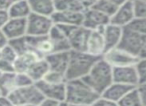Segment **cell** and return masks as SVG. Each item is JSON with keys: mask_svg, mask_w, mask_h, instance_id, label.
I'll return each mask as SVG.
<instances>
[{"mask_svg": "<svg viewBox=\"0 0 146 106\" xmlns=\"http://www.w3.org/2000/svg\"><path fill=\"white\" fill-rule=\"evenodd\" d=\"M99 96L82 78L66 81L65 101L70 105L91 106Z\"/></svg>", "mask_w": 146, "mask_h": 106, "instance_id": "obj_1", "label": "cell"}, {"mask_svg": "<svg viewBox=\"0 0 146 106\" xmlns=\"http://www.w3.org/2000/svg\"><path fill=\"white\" fill-rule=\"evenodd\" d=\"M82 79L99 95L113 82V68L100 58L94 63L88 74Z\"/></svg>", "mask_w": 146, "mask_h": 106, "instance_id": "obj_2", "label": "cell"}, {"mask_svg": "<svg viewBox=\"0 0 146 106\" xmlns=\"http://www.w3.org/2000/svg\"><path fill=\"white\" fill-rule=\"evenodd\" d=\"M100 58L101 57H96L87 52L70 50L68 66L65 73L66 81L85 77L94 63Z\"/></svg>", "mask_w": 146, "mask_h": 106, "instance_id": "obj_3", "label": "cell"}, {"mask_svg": "<svg viewBox=\"0 0 146 106\" xmlns=\"http://www.w3.org/2000/svg\"><path fill=\"white\" fill-rule=\"evenodd\" d=\"M8 98L15 106L24 105V104L39 105V103L44 99L42 93L35 83L29 86H25V87L16 88L14 91L9 94Z\"/></svg>", "mask_w": 146, "mask_h": 106, "instance_id": "obj_4", "label": "cell"}, {"mask_svg": "<svg viewBox=\"0 0 146 106\" xmlns=\"http://www.w3.org/2000/svg\"><path fill=\"white\" fill-rule=\"evenodd\" d=\"M104 60L109 64L111 67H121V66H129L136 65L139 58L132 53L120 48V47H114V48L108 49L105 51L104 55L102 56Z\"/></svg>", "mask_w": 146, "mask_h": 106, "instance_id": "obj_5", "label": "cell"}, {"mask_svg": "<svg viewBox=\"0 0 146 106\" xmlns=\"http://www.w3.org/2000/svg\"><path fill=\"white\" fill-rule=\"evenodd\" d=\"M27 35L29 36H47L54 25L51 17L31 13L26 19Z\"/></svg>", "mask_w": 146, "mask_h": 106, "instance_id": "obj_6", "label": "cell"}, {"mask_svg": "<svg viewBox=\"0 0 146 106\" xmlns=\"http://www.w3.org/2000/svg\"><path fill=\"white\" fill-rule=\"evenodd\" d=\"M143 39L144 35L139 34L136 31L130 29L129 27H125L123 28V35H122L121 41L118 47L132 53L138 57L142 43H143Z\"/></svg>", "mask_w": 146, "mask_h": 106, "instance_id": "obj_7", "label": "cell"}, {"mask_svg": "<svg viewBox=\"0 0 146 106\" xmlns=\"http://www.w3.org/2000/svg\"><path fill=\"white\" fill-rule=\"evenodd\" d=\"M36 86L43 97L47 99H52L55 101H65L66 97V82L64 83H49L44 80L36 82Z\"/></svg>", "mask_w": 146, "mask_h": 106, "instance_id": "obj_8", "label": "cell"}, {"mask_svg": "<svg viewBox=\"0 0 146 106\" xmlns=\"http://www.w3.org/2000/svg\"><path fill=\"white\" fill-rule=\"evenodd\" d=\"M112 68H113V82L131 87H137L139 85V77L135 65Z\"/></svg>", "mask_w": 146, "mask_h": 106, "instance_id": "obj_9", "label": "cell"}, {"mask_svg": "<svg viewBox=\"0 0 146 106\" xmlns=\"http://www.w3.org/2000/svg\"><path fill=\"white\" fill-rule=\"evenodd\" d=\"M134 19H135L134 5L130 0H128L125 3L117 7L113 16L110 18V23L125 28L131 24Z\"/></svg>", "mask_w": 146, "mask_h": 106, "instance_id": "obj_10", "label": "cell"}, {"mask_svg": "<svg viewBox=\"0 0 146 106\" xmlns=\"http://www.w3.org/2000/svg\"><path fill=\"white\" fill-rule=\"evenodd\" d=\"M26 40L28 43L29 50H32L41 58L55 52V46L52 40L47 36H29L26 35Z\"/></svg>", "mask_w": 146, "mask_h": 106, "instance_id": "obj_11", "label": "cell"}, {"mask_svg": "<svg viewBox=\"0 0 146 106\" xmlns=\"http://www.w3.org/2000/svg\"><path fill=\"white\" fill-rule=\"evenodd\" d=\"M108 23H110L109 17L94 8L85 9L83 11L82 26L88 30H102Z\"/></svg>", "mask_w": 146, "mask_h": 106, "instance_id": "obj_12", "label": "cell"}, {"mask_svg": "<svg viewBox=\"0 0 146 106\" xmlns=\"http://www.w3.org/2000/svg\"><path fill=\"white\" fill-rule=\"evenodd\" d=\"M106 51L102 30H90L86 42L85 52L96 57H102Z\"/></svg>", "mask_w": 146, "mask_h": 106, "instance_id": "obj_13", "label": "cell"}, {"mask_svg": "<svg viewBox=\"0 0 146 106\" xmlns=\"http://www.w3.org/2000/svg\"><path fill=\"white\" fill-rule=\"evenodd\" d=\"M69 55H70V50L57 51V52H53L49 55L45 56L44 59L48 63L49 70L62 73L65 75L67 66H68Z\"/></svg>", "mask_w": 146, "mask_h": 106, "instance_id": "obj_14", "label": "cell"}, {"mask_svg": "<svg viewBox=\"0 0 146 106\" xmlns=\"http://www.w3.org/2000/svg\"><path fill=\"white\" fill-rule=\"evenodd\" d=\"M5 36L7 39L20 38V37L26 36L27 35V21L26 19H19V18H10L8 22L5 24L2 28Z\"/></svg>", "mask_w": 146, "mask_h": 106, "instance_id": "obj_15", "label": "cell"}, {"mask_svg": "<svg viewBox=\"0 0 146 106\" xmlns=\"http://www.w3.org/2000/svg\"><path fill=\"white\" fill-rule=\"evenodd\" d=\"M102 33H103L106 51H107L108 49L114 48L119 45L122 35H123V28L115 24H112V23H108L102 29Z\"/></svg>", "mask_w": 146, "mask_h": 106, "instance_id": "obj_16", "label": "cell"}, {"mask_svg": "<svg viewBox=\"0 0 146 106\" xmlns=\"http://www.w3.org/2000/svg\"><path fill=\"white\" fill-rule=\"evenodd\" d=\"M54 24L80 26L83 21V11L78 12H58L55 11L51 16Z\"/></svg>", "mask_w": 146, "mask_h": 106, "instance_id": "obj_17", "label": "cell"}, {"mask_svg": "<svg viewBox=\"0 0 146 106\" xmlns=\"http://www.w3.org/2000/svg\"><path fill=\"white\" fill-rule=\"evenodd\" d=\"M31 13L51 17L55 12L54 0H27Z\"/></svg>", "mask_w": 146, "mask_h": 106, "instance_id": "obj_18", "label": "cell"}, {"mask_svg": "<svg viewBox=\"0 0 146 106\" xmlns=\"http://www.w3.org/2000/svg\"><path fill=\"white\" fill-rule=\"evenodd\" d=\"M40 58L41 57H39L32 50H28L22 54H19L14 61L15 72H27L30 66Z\"/></svg>", "mask_w": 146, "mask_h": 106, "instance_id": "obj_19", "label": "cell"}, {"mask_svg": "<svg viewBox=\"0 0 146 106\" xmlns=\"http://www.w3.org/2000/svg\"><path fill=\"white\" fill-rule=\"evenodd\" d=\"M133 87L131 86L124 85L121 83H117V82H112L107 88L103 91L101 96L107 98L109 100H112L114 102H119V100L129 91Z\"/></svg>", "mask_w": 146, "mask_h": 106, "instance_id": "obj_20", "label": "cell"}, {"mask_svg": "<svg viewBox=\"0 0 146 106\" xmlns=\"http://www.w3.org/2000/svg\"><path fill=\"white\" fill-rule=\"evenodd\" d=\"M48 37L52 40L53 44L55 46V52L57 51H68L70 50V46H69L68 40H67L66 36L64 33L61 31L57 25H53L51 30L48 33Z\"/></svg>", "mask_w": 146, "mask_h": 106, "instance_id": "obj_21", "label": "cell"}, {"mask_svg": "<svg viewBox=\"0 0 146 106\" xmlns=\"http://www.w3.org/2000/svg\"><path fill=\"white\" fill-rule=\"evenodd\" d=\"M48 71H49V66L47 61L44 58H40V59L35 61L30 66V68L27 70L26 73L32 79V81L34 83H36V82L43 80V78L45 77V75H46Z\"/></svg>", "mask_w": 146, "mask_h": 106, "instance_id": "obj_22", "label": "cell"}, {"mask_svg": "<svg viewBox=\"0 0 146 106\" xmlns=\"http://www.w3.org/2000/svg\"><path fill=\"white\" fill-rule=\"evenodd\" d=\"M8 13L10 18L27 19V17L31 14V9L27 0H19L12 2L8 9Z\"/></svg>", "mask_w": 146, "mask_h": 106, "instance_id": "obj_23", "label": "cell"}, {"mask_svg": "<svg viewBox=\"0 0 146 106\" xmlns=\"http://www.w3.org/2000/svg\"><path fill=\"white\" fill-rule=\"evenodd\" d=\"M17 88L15 72L3 73L0 77V91L4 96H8L12 91Z\"/></svg>", "mask_w": 146, "mask_h": 106, "instance_id": "obj_24", "label": "cell"}, {"mask_svg": "<svg viewBox=\"0 0 146 106\" xmlns=\"http://www.w3.org/2000/svg\"><path fill=\"white\" fill-rule=\"evenodd\" d=\"M118 106H144L137 87L130 89L118 102Z\"/></svg>", "mask_w": 146, "mask_h": 106, "instance_id": "obj_25", "label": "cell"}, {"mask_svg": "<svg viewBox=\"0 0 146 106\" xmlns=\"http://www.w3.org/2000/svg\"><path fill=\"white\" fill-rule=\"evenodd\" d=\"M55 11L58 12H78L84 11L78 0H54Z\"/></svg>", "mask_w": 146, "mask_h": 106, "instance_id": "obj_26", "label": "cell"}, {"mask_svg": "<svg viewBox=\"0 0 146 106\" xmlns=\"http://www.w3.org/2000/svg\"><path fill=\"white\" fill-rule=\"evenodd\" d=\"M117 7L118 6H116L115 4L111 3L110 1H108V0H98L92 8H94L95 10L99 11L100 13H102V14L106 15L107 17L111 18L114 13H115Z\"/></svg>", "mask_w": 146, "mask_h": 106, "instance_id": "obj_27", "label": "cell"}, {"mask_svg": "<svg viewBox=\"0 0 146 106\" xmlns=\"http://www.w3.org/2000/svg\"><path fill=\"white\" fill-rule=\"evenodd\" d=\"M8 43L12 46V48L16 51V53L18 54V55L29 50L28 43H27V40H26V36L9 40Z\"/></svg>", "mask_w": 146, "mask_h": 106, "instance_id": "obj_28", "label": "cell"}, {"mask_svg": "<svg viewBox=\"0 0 146 106\" xmlns=\"http://www.w3.org/2000/svg\"><path fill=\"white\" fill-rule=\"evenodd\" d=\"M0 58H2V59H5L7 61H10V62H13L14 63L15 59L17 58V54L16 51L12 48L9 43H7L5 46H3L2 48L0 49Z\"/></svg>", "mask_w": 146, "mask_h": 106, "instance_id": "obj_29", "label": "cell"}, {"mask_svg": "<svg viewBox=\"0 0 146 106\" xmlns=\"http://www.w3.org/2000/svg\"><path fill=\"white\" fill-rule=\"evenodd\" d=\"M43 80L49 82V83H64V82H66V77L62 73H58V72L49 70L45 75V77L43 78Z\"/></svg>", "mask_w": 146, "mask_h": 106, "instance_id": "obj_30", "label": "cell"}, {"mask_svg": "<svg viewBox=\"0 0 146 106\" xmlns=\"http://www.w3.org/2000/svg\"><path fill=\"white\" fill-rule=\"evenodd\" d=\"M127 27L141 35H146V18H135Z\"/></svg>", "mask_w": 146, "mask_h": 106, "instance_id": "obj_31", "label": "cell"}, {"mask_svg": "<svg viewBox=\"0 0 146 106\" xmlns=\"http://www.w3.org/2000/svg\"><path fill=\"white\" fill-rule=\"evenodd\" d=\"M15 79H16V85L17 88L25 87V86H29L31 84H34L29 75L26 72H15Z\"/></svg>", "mask_w": 146, "mask_h": 106, "instance_id": "obj_32", "label": "cell"}, {"mask_svg": "<svg viewBox=\"0 0 146 106\" xmlns=\"http://www.w3.org/2000/svg\"><path fill=\"white\" fill-rule=\"evenodd\" d=\"M135 67L139 77V84L146 83V58H141L138 60Z\"/></svg>", "mask_w": 146, "mask_h": 106, "instance_id": "obj_33", "label": "cell"}, {"mask_svg": "<svg viewBox=\"0 0 146 106\" xmlns=\"http://www.w3.org/2000/svg\"><path fill=\"white\" fill-rule=\"evenodd\" d=\"M133 5L135 18H146V2H135Z\"/></svg>", "mask_w": 146, "mask_h": 106, "instance_id": "obj_34", "label": "cell"}, {"mask_svg": "<svg viewBox=\"0 0 146 106\" xmlns=\"http://www.w3.org/2000/svg\"><path fill=\"white\" fill-rule=\"evenodd\" d=\"M0 71L2 73H11L15 72L14 69V63L10 61H7L5 59L0 58Z\"/></svg>", "mask_w": 146, "mask_h": 106, "instance_id": "obj_35", "label": "cell"}, {"mask_svg": "<svg viewBox=\"0 0 146 106\" xmlns=\"http://www.w3.org/2000/svg\"><path fill=\"white\" fill-rule=\"evenodd\" d=\"M91 106H118V103L100 95L99 97L92 103Z\"/></svg>", "mask_w": 146, "mask_h": 106, "instance_id": "obj_36", "label": "cell"}, {"mask_svg": "<svg viewBox=\"0 0 146 106\" xmlns=\"http://www.w3.org/2000/svg\"><path fill=\"white\" fill-rule=\"evenodd\" d=\"M10 19L9 13L7 10H0V29H2L5 26L8 20Z\"/></svg>", "mask_w": 146, "mask_h": 106, "instance_id": "obj_37", "label": "cell"}, {"mask_svg": "<svg viewBox=\"0 0 146 106\" xmlns=\"http://www.w3.org/2000/svg\"><path fill=\"white\" fill-rule=\"evenodd\" d=\"M97 1L98 0H78V2L81 4V6L83 7L84 10H85V9L92 8Z\"/></svg>", "mask_w": 146, "mask_h": 106, "instance_id": "obj_38", "label": "cell"}, {"mask_svg": "<svg viewBox=\"0 0 146 106\" xmlns=\"http://www.w3.org/2000/svg\"><path fill=\"white\" fill-rule=\"evenodd\" d=\"M137 89H138V91H139L140 95H141L143 105L146 106V83L139 84V85L137 86Z\"/></svg>", "mask_w": 146, "mask_h": 106, "instance_id": "obj_39", "label": "cell"}, {"mask_svg": "<svg viewBox=\"0 0 146 106\" xmlns=\"http://www.w3.org/2000/svg\"><path fill=\"white\" fill-rule=\"evenodd\" d=\"M59 102L55 101V100L52 99H47V98H44L42 101L39 103L38 106H57Z\"/></svg>", "mask_w": 146, "mask_h": 106, "instance_id": "obj_40", "label": "cell"}, {"mask_svg": "<svg viewBox=\"0 0 146 106\" xmlns=\"http://www.w3.org/2000/svg\"><path fill=\"white\" fill-rule=\"evenodd\" d=\"M0 106H15L8 98V96L1 95L0 96Z\"/></svg>", "mask_w": 146, "mask_h": 106, "instance_id": "obj_41", "label": "cell"}, {"mask_svg": "<svg viewBox=\"0 0 146 106\" xmlns=\"http://www.w3.org/2000/svg\"><path fill=\"white\" fill-rule=\"evenodd\" d=\"M138 58L141 59V58H146V35H144L143 43H142L141 49H140V52L138 54Z\"/></svg>", "mask_w": 146, "mask_h": 106, "instance_id": "obj_42", "label": "cell"}, {"mask_svg": "<svg viewBox=\"0 0 146 106\" xmlns=\"http://www.w3.org/2000/svg\"><path fill=\"white\" fill-rule=\"evenodd\" d=\"M11 4H12V1H11V0H0V10L8 11Z\"/></svg>", "mask_w": 146, "mask_h": 106, "instance_id": "obj_43", "label": "cell"}, {"mask_svg": "<svg viewBox=\"0 0 146 106\" xmlns=\"http://www.w3.org/2000/svg\"><path fill=\"white\" fill-rule=\"evenodd\" d=\"M7 43H8V39L5 36L2 29H0V49L2 48L3 46H5Z\"/></svg>", "mask_w": 146, "mask_h": 106, "instance_id": "obj_44", "label": "cell"}, {"mask_svg": "<svg viewBox=\"0 0 146 106\" xmlns=\"http://www.w3.org/2000/svg\"><path fill=\"white\" fill-rule=\"evenodd\" d=\"M108 1H110L111 3L115 4L116 6H120V5H122L123 3H125L126 1H128V0H108Z\"/></svg>", "mask_w": 146, "mask_h": 106, "instance_id": "obj_45", "label": "cell"}, {"mask_svg": "<svg viewBox=\"0 0 146 106\" xmlns=\"http://www.w3.org/2000/svg\"><path fill=\"white\" fill-rule=\"evenodd\" d=\"M57 106H70V104H68L66 101H61V102H59Z\"/></svg>", "mask_w": 146, "mask_h": 106, "instance_id": "obj_46", "label": "cell"}, {"mask_svg": "<svg viewBox=\"0 0 146 106\" xmlns=\"http://www.w3.org/2000/svg\"><path fill=\"white\" fill-rule=\"evenodd\" d=\"M131 2L135 3V2H146V0H130Z\"/></svg>", "mask_w": 146, "mask_h": 106, "instance_id": "obj_47", "label": "cell"}, {"mask_svg": "<svg viewBox=\"0 0 146 106\" xmlns=\"http://www.w3.org/2000/svg\"><path fill=\"white\" fill-rule=\"evenodd\" d=\"M20 106H38L36 104H24V105H20Z\"/></svg>", "mask_w": 146, "mask_h": 106, "instance_id": "obj_48", "label": "cell"}, {"mask_svg": "<svg viewBox=\"0 0 146 106\" xmlns=\"http://www.w3.org/2000/svg\"><path fill=\"white\" fill-rule=\"evenodd\" d=\"M11 1H12V2H15V1H19V0H11Z\"/></svg>", "mask_w": 146, "mask_h": 106, "instance_id": "obj_49", "label": "cell"}, {"mask_svg": "<svg viewBox=\"0 0 146 106\" xmlns=\"http://www.w3.org/2000/svg\"><path fill=\"white\" fill-rule=\"evenodd\" d=\"M70 106H84V105H70Z\"/></svg>", "mask_w": 146, "mask_h": 106, "instance_id": "obj_50", "label": "cell"}, {"mask_svg": "<svg viewBox=\"0 0 146 106\" xmlns=\"http://www.w3.org/2000/svg\"><path fill=\"white\" fill-rule=\"evenodd\" d=\"M2 74H3V73H2V72L0 71V77H1V75H2Z\"/></svg>", "mask_w": 146, "mask_h": 106, "instance_id": "obj_51", "label": "cell"}, {"mask_svg": "<svg viewBox=\"0 0 146 106\" xmlns=\"http://www.w3.org/2000/svg\"><path fill=\"white\" fill-rule=\"evenodd\" d=\"M1 95H2V94H1V91H0V96H1Z\"/></svg>", "mask_w": 146, "mask_h": 106, "instance_id": "obj_52", "label": "cell"}, {"mask_svg": "<svg viewBox=\"0 0 146 106\" xmlns=\"http://www.w3.org/2000/svg\"><path fill=\"white\" fill-rule=\"evenodd\" d=\"M0 56H1V55H0Z\"/></svg>", "mask_w": 146, "mask_h": 106, "instance_id": "obj_53", "label": "cell"}]
</instances>
